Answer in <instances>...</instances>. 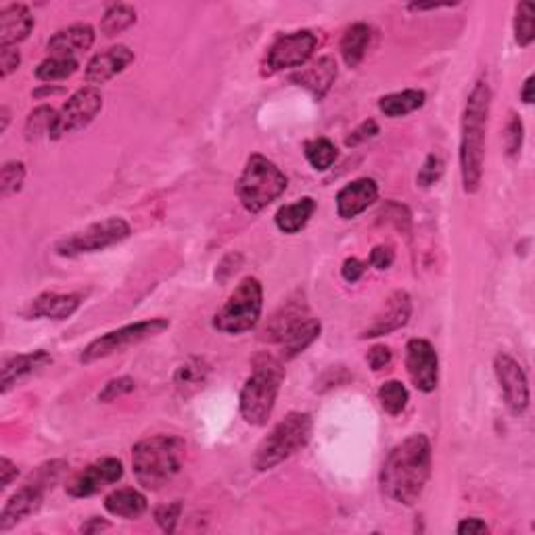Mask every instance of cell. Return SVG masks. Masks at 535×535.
Masks as SVG:
<instances>
[{"mask_svg":"<svg viewBox=\"0 0 535 535\" xmlns=\"http://www.w3.org/2000/svg\"><path fill=\"white\" fill-rule=\"evenodd\" d=\"M431 477V441L413 435L391 449L381 468V489L397 504L413 506L425 492Z\"/></svg>","mask_w":535,"mask_h":535,"instance_id":"cell-1","label":"cell"},{"mask_svg":"<svg viewBox=\"0 0 535 535\" xmlns=\"http://www.w3.org/2000/svg\"><path fill=\"white\" fill-rule=\"evenodd\" d=\"M489 107H492V90L485 80H479L468 96L465 117H462L460 169L467 193H477L481 185Z\"/></svg>","mask_w":535,"mask_h":535,"instance_id":"cell-2","label":"cell"},{"mask_svg":"<svg viewBox=\"0 0 535 535\" xmlns=\"http://www.w3.org/2000/svg\"><path fill=\"white\" fill-rule=\"evenodd\" d=\"M182 443L178 437L155 435L139 441L132 449V467L136 481L145 489H161L182 468Z\"/></svg>","mask_w":535,"mask_h":535,"instance_id":"cell-3","label":"cell"},{"mask_svg":"<svg viewBox=\"0 0 535 535\" xmlns=\"http://www.w3.org/2000/svg\"><path fill=\"white\" fill-rule=\"evenodd\" d=\"M283 378V364L270 356L258 358L251 376L240 391V414L249 425L262 427L270 419Z\"/></svg>","mask_w":535,"mask_h":535,"instance_id":"cell-4","label":"cell"},{"mask_svg":"<svg viewBox=\"0 0 535 535\" xmlns=\"http://www.w3.org/2000/svg\"><path fill=\"white\" fill-rule=\"evenodd\" d=\"M318 335H321V322L310 314L304 302L286 304L264 329V339L283 348L285 360H291L308 349Z\"/></svg>","mask_w":535,"mask_h":535,"instance_id":"cell-5","label":"cell"},{"mask_svg":"<svg viewBox=\"0 0 535 535\" xmlns=\"http://www.w3.org/2000/svg\"><path fill=\"white\" fill-rule=\"evenodd\" d=\"M286 176L264 155H251L237 182V195L247 212L259 213L286 191Z\"/></svg>","mask_w":535,"mask_h":535,"instance_id":"cell-6","label":"cell"},{"mask_svg":"<svg viewBox=\"0 0 535 535\" xmlns=\"http://www.w3.org/2000/svg\"><path fill=\"white\" fill-rule=\"evenodd\" d=\"M312 437V419L305 413H291L286 414L277 427L270 431V435L259 443L256 452V465L258 471H270L280 462L289 458L299 449L308 446Z\"/></svg>","mask_w":535,"mask_h":535,"instance_id":"cell-7","label":"cell"},{"mask_svg":"<svg viewBox=\"0 0 535 535\" xmlns=\"http://www.w3.org/2000/svg\"><path fill=\"white\" fill-rule=\"evenodd\" d=\"M65 468H68V465H65L63 460L47 462V465L38 468V471L25 481V485L6 502L3 514H0V533H6L17 523H22L23 519H28L30 514H34L38 508L42 506L44 494H47L49 489H53V483L59 481Z\"/></svg>","mask_w":535,"mask_h":535,"instance_id":"cell-8","label":"cell"},{"mask_svg":"<svg viewBox=\"0 0 535 535\" xmlns=\"http://www.w3.org/2000/svg\"><path fill=\"white\" fill-rule=\"evenodd\" d=\"M264 308V289L258 278H245L232 291L218 314L213 318V326L228 335L251 331L259 322Z\"/></svg>","mask_w":535,"mask_h":535,"instance_id":"cell-9","label":"cell"},{"mask_svg":"<svg viewBox=\"0 0 535 535\" xmlns=\"http://www.w3.org/2000/svg\"><path fill=\"white\" fill-rule=\"evenodd\" d=\"M166 329H169V321H166V318H151V321L122 326V329L111 331L107 335L95 339V341L82 351L80 360L84 364H93L96 360H101V358L120 354V351L132 348V345L145 341L149 337L159 335V332Z\"/></svg>","mask_w":535,"mask_h":535,"instance_id":"cell-10","label":"cell"},{"mask_svg":"<svg viewBox=\"0 0 535 535\" xmlns=\"http://www.w3.org/2000/svg\"><path fill=\"white\" fill-rule=\"evenodd\" d=\"M130 237L128 222L122 218H109L96 224L84 228V231L71 234V237L59 240L55 251L63 258H76L84 256V253L103 251L111 245L122 243L123 239Z\"/></svg>","mask_w":535,"mask_h":535,"instance_id":"cell-11","label":"cell"},{"mask_svg":"<svg viewBox=\"0 0 535 535\" xmlns=\"http://www.w3.org/2000/svg\"><path fill=\"white\" fill-rule=\"evenodd\" d=\"M103 109V96L96 88L88 86L77 90L76 95H71L68 103L57 111L55 126L50 130V139H61L65 134H74L77 130L86 128Z\"/></svg>","mask_w":535,"mask_h":535,"instance_id":"cell-12","label":"cell"},{"mask_svg":"<svg viewBox=\"0 0 535 535\" xmlns=\"http://www.w3.org/2000/svg\"><path fill=\"white\" fill-rule=\"evenodd\" d=\"M494 370L502 394H504L506 406L511 408L512 414H523L530 406V383H527L523 367L514 358L500 354L495 356Z\"/></svg>","mask_w":535,"mask_h":535,"instance_id":"cell-13","label":"cell"},{"mask_svg":"<svg viewBox=\"0 0 535 535\" xmlns=\"http://www.w3.org/2000/svg\"><path fill=\"white\" fill-rule=\"evenodd\" d=\"M316 44V34H312L308 30L295 32V34L289 36H280L272 44L270 53H268V68H270V71L299 68V65H304L312 57V53H314Z\"/></svg>","mask_w":535,"mask_h":535,"instance_id":"cell-14","label":"cell"},{"mask_svg":"<svg viewBox=\"0 0 535 535\" xmlns=\"http://www.w3.org/2000/svg\"><path fill=\"white\" fill-rule=\"evenodd\" d=\"M123 475V467L117 458H103L95 465L84 468L82 473H77L68 485V494L74 498H88L101 492L103 487L117 483Z\"/></svg>","mask_w":535,"mask_h":535,"instance_id":"cell-15","label":"cell"},{"mask_svg":"<svg viewBox=\"0 0 535 535\" xmlns=\"http://www.w3.org/2000/svg\"><path fill=\"white\" fill-rule=\"evenodd\" d=\"M406 368L414 387L431 394L437 387V351L425 339H413L406 345Z\"/></svg>","mask_w":535,"mask_h":535,"instance_id":"cell-16","label":"cell"},{"mask_svg":"<svg viewBox=\"0 0 535 535\" xmlns=\"http://www.w3.org/2000/svg\"><path fill=\"white\" fill-rule=\"evenodd\" d=\"M410 314H413V302H410V295L406 291H395L394 295L385 302V308L381 314H376L375 322L362 332V337L375 339V337L389 335V332L394 331H400L402 326L408 324Z\"/></svg>","mask_w":535,"mask_h":535,"instance_id":"cell-17","label":"cell"},{"mask_svg":"<svg viewBox=\"0 0 535 535\" xmlns=\"http://www.w3.org/2000/svg\"><path fill=\"white\" fill-rule=\"evenodd\" d=\"M378 197V186L375 180L360 178L341 188L337 195V212L343 220H351L362 212H367Z\"/></svg>","mask_w":535,"mask_h":535,"instance_id":"cell-18","label":"cell"},{"mask_svg":"<svg viewBox=\"0 0 535 535\" xmlns=\"http://www.w3.org/2000/svg\"><path fill=\"white\" fill-rule=\"evenodd\" d=\"M134 61V53L128 47H111L105 53H99L90 59L86 65V82L88 84H105L111 77L122 74L130 63Z\"/></svg>","mask_w":535,"mask_h":535,"instance_id":"cell-19","label":"cell"},{"mask_svg":"<svg viewBox=\"0 0 535 535\" xmlns=\"http://www.w3.org/2000/svg\"><path fill=\"white\" fill-rule=\"evenodd\" d=\"M95 44V30L90 25H71L68 30L57 32L49 41V57L77 59Z\"/></svg>","mask_w":535,"mask_h":535,"instance_id":"cell-20","label":"cell"},{"mask_svg":"<svg viewBox=\"0 0 535 535\" xmlns=\"http://www.w3.org/2000/svg\"><path fill=\"white\" fill-rule=\"evenodd\" d=\"M34 28V17L25 5H6L0 11V47H15Z\"/></svg>","mask_w":535,"mask_h":535,"instance_id":"cell-21","label":"cell"},{"mask_svg":"<svg viewBox=\"0 0 535 535\" xmlns=\"http://www.w3.org/2000/svg\"><path fill=\"white\" fill-rule=\"evenodd\" d=\"M49 364H53V358H50L49 351L44 349L30 351V354H22V356L11 358V360H6L3 367V394H9L17 383H22L23 378L36 375L38 370L49 367Z\"/></svg>","mask_w":535,"mask_h":535,"instance_id":"cell-22","label":"cell"},{"mask_svg":"<svg viewBox=\"0 0 535 535\" xmlns=\"http://www.w3.org/2000/svg\"><path fill=\"white\" fill-rule=\"evenodd\" d=\"M82 297L74 295H59V293H42L34 302L30 304V308L25 310L28 318H50V321H65L74 312L80 308Z\"/></svg>","mask_w":535,"mask_h":535,"instance_id":"cell-23","label":"cell"},{"mask_svg":"<svg viewBox=\"0 0 535 535\" xmlns=\"http://www.w3.org/2000/svg\"><path fill=\"white\" fill-rule=\"evenodd\" d=\"M335 77H337V63L332 61L331 57H324L316 65H312V68L304 69L302 74L293 76L291 80L297 82L299 86L308 88L310 93L314 95L318 101H321V99H324V95L331 90L332 82H335Z\"/></svg>","mask_w":535,"mask_h":535,"instance_id":"cell-24","label":"cell"},{"mask_svg":"<svg viewBox=\"0 0 535 535\" xmlns=\"http://www.w3.org/2000/svg\"><path fill=\"white\" fill-rule=\"evenodd\" d=\"M105 508L109 514L122 519H139L147 512V498L132 487L115 489L105 498Z\"/></svg>","mask_w":535,"mask_h":535,"instance_id":"cell-25","label":"cell"},{"mask_svg":"<svg viewBox=\"0 0 535 535\" xmlns=\"http://www.w3.org/2000/svg\"><path fill=\"white\" fill-rule=\"evenodd\" d=\"M314 212H316L314 199L304 197V199L295 201V204L280 207L277 213V226L285 234H295L302 231L305 224H308L312 215H314Z\"/></svg>","mask_w":535,"mask_h":535,"instance_id":"cell-26","label":"cell"},{"mask_svg":"<svg viewBox=\"0 0 535 535\" xmlns=\"http://www.w3.org/2000/svg\"><path fill=\"white\" fill-rule=\"evenodd\" d=\"M370 44V28L367 23H354L351 28L343 34L341 41V55L343 61L349 65V68H358L362 63L364 55H367V49Z\"/></svg>","mask_w":535,"mask_h":535,"instance_id":"cell-27","label":"cell"},{"mask_svg":"<svg viewBox=\"0 0 535 535\" xmlns=\"http://www.w3.org/2000/svg\"><path fill=\"white\" fill-rule=\"evenodd\" d=\"M425 93L422 90H404V93H394L383 96L378 101V107L387 117H402L413 113V111L421 109L425 105Z\"/></svg>","mask_w":535,"mask_h":535,"instance_id":"cell-28","label":"cell"},{"mask_svg":"<svg viewBox=\"0 0 535 535\" xmlns=\"http://www.w3.org/2000/svg\"><path fill=\"white\" fill-rule=\"evenodd\" d=\"M207 373H210V370H207L204 360H188L185 364H180L174 375L176 389H178L182 395L193 394L195 389L204 387Z\"/></svg>","mask_w":535,"mask_h":535,"instance_id":"cell-29","label":"cell"},{"mask_svg":"<svg viewBox=\"0 0 535 535\" xmlns=\"http://www.w3.org/2000/svg\"><path fill=\"white\" fill-rule=\"evenodd\" d=\"M80 68V61L77 59H68V57H49L38 65L36 77L42 82H57L65 80L71 74H76V69Z\"/></svg>","mask_w":535,"mask_h":535,"instance_id":"cell-30","label":"cell"},{"mask_svg":"<svg viewBox=\"0 0 535 535\" xmlns=\"http://www.w3.org/2000/svg\"><path fill=\"white\" fill-rule=\"evenodd\" d=\"M136 22V11L130 5H113L109 6L105 17L101 22V32L105 36H117L123 30H128L130 25Z\"/></svg>","mask_w":535,"mask_h":535,"instance_id":"cell-31","label":"cell"},{"mask_svg":"<svg viewBox=\"0 0 535 535\" xmlns=\"http://www.w3.org/2000/svg\"><path fill=\"white\" fill-rule=\"evenodd\" d=\"M305 159L314 169H329L337 159V147L329 139H314L305 142Z\"/></svg>","mask_w":535,"mask_h":535,"instance_id":"cell-32","label":"cell"},{"mask_svg":"<svg viewBox=\"0 0 535 535\" xmlns=\"http://www.w3.org/2000/svg\"><path fill=\"white\" fill-rule=\"evenodd\" d=\"M55 120H57V111L49 105H42L32 111L28 122H25V134H28V141H38L44 134L50 136Z\"/></svg>","mask_w":535,"mask_h":535,"instance_id":"cell-33","label":"cell"},{"mask_svg":"<svg viewBox=\"0 0 535 535\" xmlns=\"http://www.w3.org/2000/svg\"><path fill=\"white\" fill-rule=\"evenodd\" d=\"M535 6L531 3H521L517 6V17H514V38L519 47H530L535 38Z\"/></svg>","mask_w":535,"mask_h":535,"instance_id":"cell-34","label":"cell"},{"mask_svg":"<svg viewBox=\"0 0 535 535\" xmlns=\"http://www.w3.org/2000/svg\"><path fill=\"white\" fill-rule=\"evenodd\" d=\"M378 400L381 406L387 410L389 414H400L408 404V389L404 387L400 381H387L378 389Z\"/></svg>","mask_w":535,"mask_h":535,"instance_id":"cell-35","label":"cell"},{"mask_svg":"<svg viewBox=\"0 0 535 535\" xmlns=\"http://www.w3.org/2000/svg\"><path fill=\"white\" fill-rule=\"evenodd\" d=\"M23 178H25L23 163H19V161L5 163L3 176H0V195H3V197L6 199V197H11V195L22 191Z\"/></svg>","mask_w":535,"mask_h":535,"instance_id":"cell-36","label":"cell"},{"mask_svg":"<svg viewBox=\"0 0 535 535\" xmlns=\"http://www.w3.org/2000/svg\"><path fill=\"white\" fill-rule=\"evenodd\" d=\"M180 512H182V504H180V502H172V504L159 506L158 511H155V521H158V525L161 527L163 531H166V533H174L176 531V525H178Z\"/></svg>","mask_w":535,"mask_h":535,"instance_id":"cell-37","label":"cell"},{"mask_svg":"<svg viewBox=\"0 0 535 535\" xmlns=\"http://www.w3.org/2000/svg\"><path fill=\"white\" fill-rule=\"evenodd\" d=\"M136 383L132 381L130 376H120V378H113V381H109L105 385V389L99 394V400L101 402H113L117 397L122 395H128L130 391H134Z\"/></svg>","mask_w":535,"mask_h":535,"instance_id":"cell-38","label":"cell"},{"mask_svg":"<svg viewBox=\"0 0 535 535\" xmlns=\"http://www.w3.org/2000/svg\"><path fill=\"white\" fill-rule=\"evenodd\" d=\"M441 174H443V161L437 158V155H429L427 161L422 163L419 176H416V182H419L421 186H431L441 178Z\"/></svg>","mask_w":535,"mask_h":535,"instance_id":"cell-39","label":"cell"},{"mask_svg":"<svg viewBox=\"0 0 535 535\" xmlns=\"http://www.w3.org/2000/svg\"><path fill=\"white\" fill-rule=\"evenodd\" d=\"M521 145H523V122L517 115H512L506 128V153L514 158L521 153Z\"/></svg>","mask_w":535,"mask_h":535,"instance_id":"cell-40","label":"cell"},{"mask_svg":"<svg viewBox=\"0 0 535 535\" xmlns=\"http://www.w3.org/2000/svg\"><path fill=\"white\" fill-rule=\"evenodd\" d=\"M19 61H22V57H19L15 47H0V68H3L0 76L9 77L19 68Z\"/></svg>","mask_w":535,"mask_h":535,"instance_id":"cell-41","label":"cell"},{"mask_svg":"<svg viewBox=\"0 0 535 535\" xmlns=\"http://www.w3.org/2000/svg\"><path fill=\"white\" fill-rule=\"evenodd\" d=\"M375 134H378L376 122L368 120V122H364L362 126L356 130V132H351V136L345 142H348V147H356V145H360V142H364L367 139H373Z\"/></svg>","mask_w":535,"mask_h":535,"instance_id":"cell-42","label":"cell"},{"mask_svg":"<svg viewBox=\"0 0 535 535\" xmlns=\"http://www.w3.org/2000/svg\"><path fill=\"white\" fill-rule=\"evenodd\" d=\"M394 251H391V247H385V245H378L373 249V253H370V264H373L375 268H378V270H387V268L394 264Z\"/></svg>","mask_w":535,"mask_h":535,"instance_id":"cell-43","label":"cell"},{"mask_svg":"<svg viewBox=\"0 0 535 535\" xmlns=\"http://www.w3.org/2000/svg\"><path fill=\"white\" fill-rule=\"evenodd\" d=\"M391 362V349L385 348V345H376L368 351V364L373 370H383L385 367H389Z\"/></svg>","mask_w":535,"mask_h":535,"instance_id":"cell-44","label":"cell"},{"mask_svg":"<svg viewBox=\"0 0 535 535\" xmlns=\"http://www.w3.org/2000/svg\"><path fill=\"white\" fill-rule=\"evenodd\" d=\"M367 272V266H364L360 259L356 258H348L343 262V268H341V274L343 278L348 280V283H356V280L362 278V274Z\"/></svg>","mask_w":535,"mask_h":535,"instance_id":"cell-45","label":"cell"},{"mask_svg":"<svg viewBox=\"0 0 535 535\" xmlns=\"http://www.w3.org/2000/svg\"><path fill=\"white\" fill-rule=\"evenodd\" d=\"M456 531H458L460 535H479V533H487L489 530L481 519H465Z\"/></svg>","mask_w":535,"mask_h":535,"instance_id":"cell-46","label":"cell"},{"mask_svg":"<svg viewBox=\"0 0 535 535\" xmlns=\"http://www.w3.org/2000/svg\"><path fill=\"white\" fill-rule=\"evenodd\" d=\"M0 471H3V487H9L11 481L17 477V467L9 458L0 460Z\"/></svg>","mask_w":535,"mask_h":535,"instance_id":"cell-47","label":"cell"},{"mask_svg":"<svg viewBox=\"0 0 535 535\" xmlns=\"http://www.w3.org/2000/svg\"><path fill=\"white\" fill-rule=\"evenodd\" d=\"M103 530H109V523L107 521H101V519H90V523L82 525V533H96V531H103Z\"/></svg>","mask_w":535,"mask_h":535,"instance_id":"cell-48","label":"cell"},{"mask_svg":"<svg viewBox=\"0 0 535 535\" xmlns=\"http://www.w3.org/2000/svg\"><path fill=\"white\" fill-rule=\"evenodd\" d=\"M521 99H523V103H527V105H531L533 103V76L527 77L523 93H521Z\"/></svg>","mask_w":535,"mask_h":535,"instance_id":"cell-49","label":"cell"},{"mask_svg":"<svg viewBox=\"0 0 535 535\" xmlns=\"http://www.w3.org/2000/svg\"><path fill=\"white\" fill-rule=\"evenodd\" d=\"M6 126H9V109L3 107V132L6 130Z\"/></svg>","mask_w":535,"mask_h":535,"instance_id":"cell-50","label":"cell"}]
</instances>
